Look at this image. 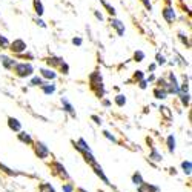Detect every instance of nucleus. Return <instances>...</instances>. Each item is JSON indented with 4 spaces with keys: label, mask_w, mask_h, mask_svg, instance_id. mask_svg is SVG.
<instances>
[{
    "label": "nucleus",
    "mask_w": 192,
    "mask_h": 192,
    "mask_svg": "<svg viewBox=\"0 0 192 192\" xmlns=\"http://www.w3.org/2000/svg\"><path fill=\"white\" fill-rule=\"evenodd\" d=\"M155 68H157V65H155V63H151V65L148 66V71H151V72H154V71H155Z\"/></svg>",
    "instance_id": "39"
},
{
    "label": "nucleus",
    "mask_w": 192,
    "mask_h": 192,
    "mask_svg": "<svg viewBox=\"0 0 192 192\" xmlns=\"http://www.w3.org/2000/svg\"><path fill=\"white\" fill-rule=\"evenodd\" d=\"M62 105H63V108H65V111L68 112V114H71V117H77V114H76V111H74V106L71 105V102L66 99V97H62Z\"/></svg>",
    "instance_id": "7"
},
{
    "label": "nucleus",
    "mask_w": 192,
    "mask_h": 192,
    "mask_svg": "<svg viewBox=\"0 0 192 192\" xmlns=\"http://www.w3.org/2000/svg\"><path fill=\"white\" fill-rule=\"evenodd\" d=\"M14 72L17 77H22V79H25V77H31L34 74V66L31 63H17L14 68Z\"/></svg>",
    "instance_id": "1"
},
{
    "label": "nucleus",
    "mask_w": 192,
    "mask_h": 192,
    "mask_svg": "<svg viewBox=\"0 0 192 192\" xmlns=\"http://www.w3.org/2000/svg\"><path fill=\"white\" fill-rule=\"evenodd\" d=\"M140 2H141L143 5H145V8H146L148 11H151V9H152V5H151L149 0H140Z\"/></svg>",
    "instance_id": "34"
},
{
    "label": "nucleus",
    "mask_w": 192,
    "mask_h": 192,
    "mask_svg": "<svg viewBox=\"0 0 192 192\" xmlns=\"http://www.w3.org/2000/svg\"><path fill=\"white\" fill-rule=\"evenodd\" d=\"M63 192H72V186H69V184H66V186L63 187Z\"/></svg>",
    "instance_id": "41"
},
{
    "label": "nucleus",
    "mask_w": 192,
    "mask_h": 192,
    "mask_svg": "<svg viewBox=\"0 0 192 192\" xmlns=\"http://www.w3.org/2000/svg\"><path fill=\"white\" fill-rule=\"evenodd\" d=\"M89 83H91V88H92V89L97 88V86H100V85L103 83L102 74L99 72V71H95V72H92V74L89 76Z\"/></svg>",
    "instance_id": "5"
},
{
    "label": "nucleus",
    "mask_w": 192,
    "mask_h": 192,
    "mask_svg": "<svg viewBox=\"0 0 192 192\" xmlns=\"http://www.w3.org/2000/svg\"><path fill=\"white\" fill-rule=\"evenodd\" d=\"M54 167H56V169H59V172H60V174H63V177H65V178H68L66 169H65V167H63L60 163H54Z\"/></svg>",
    "instance_id": "24"
},
{
    "label": "nucleus",
    "mask_w": 192,
    "mask_h": 192,
    "mask_svg": "<svg viewBox=\"0 0 192 192\" xmlns=\"http://www.w3.org/2000/svg\"><path fill=\"white\" fill-rule=\"evenodd\" d=\"M154 95H155V99H158V100H163V99H166V91L164 89H161V88H155L154 89Z\"/></svg>",
    "instance_id": "15"
},
{
    "label": "nucleus",
    "mask_w": 192,
    "mask_h": 192,
    "mask_svg": "<svg viewBox=\"0 0 192 192\" xmlns=\"http://www.w3.org/2000/svg\"><path fill=\"white\" fill-rule=\"evenodd\" d=\"M145 52H143V51H135V54H134V60L135 62H143V60H145Z\"/></svg>",
    "instance_id": "22"
},
{
    "label": "nucleus",
    "mask_w": 192,
    "mask_h": 192,
    "mask_svg": "<svg viewBox=\"0 0 192 192\" xmlns=\"http://www.w3.org/2000/svg\"><path fill=\"white\" fill-rule=\"evenodd\" d=\"M100 3H102V5L108 9V12L111 14V17H114V15H115V8H114V6H111V5L106 2V0H100Z\"/></svg>",
    "instance_id": "17"
},
{
    "label": "nucleus",
    "mask_w": 192,
    "mask_h": 192,
    "mask_svg": "<svg viewBox=\"0 0 192 192\" xmlns=\"http://www.w3.org/2000/svg\"><path fill=\"white\" fill-rule=\"evenodd\" d=\"M8 126H9V129H12V131H15V132H19V131L22 129L20 122H19L17 118H14V117H9V118H8Z\"/></svg>",
    "instance_id": "9"
},
{
    "label": "nucleus",
    "mask_w": 192,
    "mask_h": 192,
    "mask_svg": "<svg viewBox=\"0 0 192 192\" xmlns=\"http://www.w3.org/2000/svg\"><path fill=\"white\" fill-rule=\"evenodd\" d=\"M29 85H31V86H40V88H42V86L45 85V82H43V79H42V77H37V76H35V77H32V79H31Z\"/></svg>",
    "instance_id": "16"
},
{
    "label": "nucleus",
    "mask_w": 192,
    "mask_h": 192,
    "mask_svg": "<svg viewBox=\"0 0 192 192\" xmlns=\"http://www.w3.org/2000/svg\"><path fill=\"white\" fill-rule=\"evenodd\" d=\"M161 14H163V19L167 22V23H172L174 20H175V11H174V8L172 6H166V8H163V11H161Z\"/></svg>",
    "instance_id": "4"
},
{
    "label": "nucleus",
    "mask_w": 192,
    "mask_h": 192,
    "mask_svg": "<svg viewBox=\"0 0 192 192\" xmlns=\"http://www.w3.org/2000/svg\"><path fill=\"white\" fill-rule=\"evenodd\" d=\"M181 167L184 169V172H186L187 175L190 174V169H192V164H190V161H183V163H181Z\"/></svg>",
    "instance_id": "23"
},
{
    "label": "nucleus",
    "mask_w": 192,
    "mask_h": 192,
    "mask_svg": "<svg viewBox=\"0 0 192 192\" xmlns=\"http://www.w3.org/2000/svg\"><path fill=\"white\" fill-rule=\"evenodd\" d=\"M34 9H35V14L39 17L43 15L45 12V8H43V3H42V0H34Z\"/></svg>",
    "instance_id": "13"
},
{
    "label": "nucleus",
    "mask_w": 192,
    "mask_h": 192,
    "mask_svg": "<svg viewBox=\"0 0 192 192\" xmlns=\"http://www.w3.org/2000/svg\"><path fill=\"white\" fill-rule=\"evenodd\" d=\"M0 60H2V65H3L6 69H12V68L17 65L15 60H12V59H9V57H6V56H2V57H0Z\"/></svg>",
    "instance_id": "10"
},
{
    "label": "nucleus",
    "mask_w": 192,
    "mask_h": 192,
    "mask_svg": "<svg viewBox=\"0 0 192 192\" xmlns=\"http://www.w3.org/2000/svg\"><path fill=\"white\" fill-rule=\"evenodd\" d=\"M94 15H95V17H97V19H99L100 22L103 20V15H102V12H99V11H94Z\"/></svg>",
    "instance_id": "38"
},
{
    "label": "nucleus",
    "mask_w": 192,
    "mask_h": 192,
    "mask_svg": "<svg viewBox=\"0 0 192 192\" xmlns=\"http://www.w3.org/2000/svg\"><path fill=\"white\" fill-rule=\"evenodd\" d=\"M76 149H77V151H80V152H83V154H85V152H91L89 146L86 145V141H85L83 138H80V140L76 143Z\"/></svg>",
    "instance_id": "11"
},
{
    "label": "nucleus",
    "mask_w": 192,
    "mask_h": 192,
    "mask_svg": "<svg viewBox=\"0 0 192 192\" xmlns=\"http://www.w3.org/2000/svg\"><path fill=\"white\" fill-rule=\"evenodd\" d=\"M155 59H157V63H155V65H164V63H166V57H164L163 54H160V52L155 56Z\"/></svg>",
    "instance_id": "26"
},
{
    "label": "nucleus",
    "mask_w": 192,
    "mask_h": 192,
    "mask_svg": "<svg viewBox=\"0 0 192 192\" xmlns=\"http://www.w3.org/2000/svg\"><path fill=\"white\" fill-rule=\"evenodd\" d=\"M40 74H42V79H46V80H56L57 79V72H54L52 69L42 68L40 69Z\"/></svg>",
    "instance_id": "8"
},
{
    "label": "nucleus",
    "mask_w": 192,
    "mask_h": 192,
    "mask_svg": "<svg viewBox=\"0 0 192 192\" xmlns=\"http://www.w3.org/2000/svg\"><path fill=\"white\" fill-rule=\"evenodd\" d=\"M63 62V59H60V57H56V56H51V57H48L46 59V63L49 65V66H60V63Z\"/></svg>",
    "instance_id": "12"
},
{
    "label": "nucleus",
    "mask_w": 192,
    "mask_h": 192,
    "mask_svg": "<svg viewBox=\"0 0 192 192\" xmlns=\"http://www.w3.org/2000/svg\"><path fill=\"white\" fill-rule=\"evenodd\" d=\"M149 158H152L154 161H160V160H161V155L157 152L155 148H152V152H151V157H149Z\"/></svg>",
    "instance_id": "25"
},
{
    "label": "nucleus",
    "mask_w": 192,
    "mask_h": 192,
    "mask_svg": "<svg viewBox=\"0 0 192 192\" xmlns=\"http://www.w3.org/2000/svg\"><path fill=\"white\" fill-rule=\"evenodd\" d=\"M80 192H86V190H85V189H80Z\"/></svg>",
    "instance_id": "45"
},
{
    "label": "nucleus",
    "mask_w": 192,
    "mask_h": 192,
    "mask_svg": "<svg viewBox=\"0 0 192 192\" xmlns=\"http://www.w3.org/2000/svg\"><path fill=\"white\" fill-rule=\"evenodd\" d=\"M180 97H181V103L184 105V106H189V94H180Z\"/></svg>",
    "instance_id": "27"
},
{
    "label": "nucleus",
    "mask_w": 192,
    "mask_h": 192,
    "mask_svg": "<svg viewBox=\"0 0 192 192\" xmlns=\"http://www.w3.org/2000/svg\"><path fill=\"white\" fill-rule=\"evenodd\" d=\"M42 91H43L46 95L54 94V92H56V85H54V83H45V85L42 86Z\"/></svg>",
    "instance_id": "14"
},
{
    "label": "nucleus",
    "mask_w": 192,
    "mask_h": 192,
    "mask_svg": "<svg viewBox=\"0 0 192 192\" xmlns=\"http://www.w3.org/2000/svg\"><path fill=\"white\" fill-rule=\"evenodd\" d=\"M19 140L23 141V143H31V141H32V140H31V135L26 134V132H20V134H19Z\"/></svg>",
    "instance_id": "20"
},
{
    "label": "nucleus",
    "mask_w": 192,
    "mask_h": 192,
    "mask_svg": "<svg viewBox=\"0 0 192 192\" xmlns=\"http://www.w3.org/2000/svg\"><path fill=\"white\" fill-rule=\"evenodd\" d=\"M92 120H95V123H99V125L102 123V120H100V118H99L97 115H92Z\"/></svg>",
    "instance_id": "42"
},
{
    "label": "nucleus",
    "mask_w": 192,
    "mask_h": 192,
    "mask_svg": "<svg viewBox=\"0 0 192 192\" xmlns=\"http://www.w3.org/2000/svg\"><path fill=\"white\" fill-rule=\"evenodd\" d=\"M178 35H180V40H181V42H183V43H184V45H186L187 48H190V43H189V40H187V39L184 37V34H181V32H180Z\"/></svg>",
    "instance_id": "33"
},
{
    "label": "nucleus",
    "mask_w": 192,
    "mask_h": 192,
    "mask_svg": "<svg viewBox=\"0 0 192 192\" xmlns=\"http://www.w3.org/2000/svg\"><path fill=\"white\" fill-rule=\"evenodd\" d=\"M138 86H140L141 89H146V88H148V82H146V80H141Z\"/></svg>",
    "instance_id": "37"
},
{
    "label": "nucleus",
    "mask_w": 192,
    "mask_h": 192,
    "mask_svg": "<svg viewBox=\"0 0 192 192\" xmlns=\"http://www.w3.org/2000/svg\"><path fill=\"white\" fill-rule=\"evenodd\" d=\"M82 43H83V39H82V37H74V39H72V45L82 46Z\"/></svg>",
    "instance_id": "32"
},
{
    "label": "nucleus",
    "mask_w": 192,
    "mask_h": 192,
    "mask_svg": "<svg viewBox=\"0 0 192 192\" xmlns=\"http://www.w3.org/2000/svg\"><path fill=\"white\" fill-rule=\"evenodd\" d=\"M132 180H134V183H135V184H141V183H143V180H141V175H140L138 172H137V174H134Z\"/></svg>",
    "instance_id": "31"
},
{
    "label": "nucleus",
    "mask_w": 192,
    "mask_h": 192,
    "mask_svg": "<svg viewBox=\"0 0 192 192\" xmlns=\"http://www.w3.org/2000/svg\"><path fill=\"white\" fill-rule=\"evenodd\" d=\"M40 190H42V192H56V190H54V189H52L49 184H46V183L40 186Z\"/></svg>",
    "instance_id": "29"
},
{
    "label": "nucleus",
    "mask_w": 192,
    "mask_h": 192,
    "mask_svg": "<svg viewBox=\"0 0 192 192\" xmlns=\"http://www.w3.org/2000/svg\"><path fill=\"white\" fill-rule=\"evenodd\" d=\"M111 26L117 31V34H118L120 37L125 35V23H123L122 20H118V19H115V17H111Z\"/></svg>",
    "instance_id": "3"
},
{
    "label": "nucleus",
    "mask_w": 192,
    "mask_h": 192,
    "mask_svg": "<svg viewBox=\"0 0 192 192\" xmlns=\"http://www.w3.org/2000/svg\"><path fill=\"white\" fill-rule=\"evenodd\" d=\"M0 48H2V49H5V48H9V40H8L5 35H2V34H0Z\"/></svg>",
    "instance_id": "21"
},
{
    "label": "nucleus",
    "mask_w": 192,
    "mask_h": 192,
    "mask_svg": "<svg viewBox=\"0 0 192 192\" xmlns=\"http://www.w3.org/2000/svg\"><path fill=\"white\" fill-rule=\"evenodd\" d=\"M103 134H105V137H106V138H109V140H112V141H117V140H115V137H114L112 134H109L108 131H105Z\"/></svg>",
    "instance_id": "36"
},
{
    "label": "nucleus",
    "mask_w": 192,
    "mask_h": 192,
    "mask_svg": "<svg viewBox=\"0 0 192 192\" xmlns=\"http://www.w3.org/2000/svg\"><path fill=\"white\" fill-rule=\"evenodd\" d=\"M26 42L25 40H22V39H17V40H14L12 43H9V49H11V52H14V54H22V52H25L26 51Z\"/></svg>",
    "instance_id": "2"
},
{
    "label": "nucleus",
    "mask_w": 192,
    "mask_h": 192,
    "mask_svg": "<svg viewBox=\"0 0 192 192\" xmlns=\"http://www.w3.org/2000/svg\"><path fill=\"white\" fill-rule=\"evenodd\" d=\"M167 148H169V152L175 151V138H174V135L167 137Z\"/></svg>",
    "instance_id": "18"
},
{
    "label": "nucleus",
    "mask_w": 192,
    "mask_h": 192,
    "mask_svg": "<svg viewBox=\"0 0 192 192\" xmlns=\"http://www.w3.org/2000/svg\"><path fill=\"white\" fill-rule=\"evenodd\" d=\"M102 103H103V106H106V108H108V106H111V102H109V100H103Z\"/></svg>",
    "instance_id": "43"
},
{
    "label": "nucleus",
    "mask_w": 192,
    "mask_h": 192,
    "mask_svg": "<svg viewBox=\"0 0 192 192\" xmlns=\"http://www.w3.org/2000/svg\"><path fill=\"white\" fill-rule=\"evenodd\" d=\"M134 80H138V82L145 80V77H143V72H141V71H135V74H134Z\"/></svg>",
    "instance_id": "30"
},
{
    "label": "nucleus",
    "mask_w": 192,
    "mask_h": 192,
    "mask_svg": "<svg viewBox=\"0 0 192 192\" xmlns=\"http://www.w3.org/2000/svg\"><path fill=\"white\" fill-rule=\"evenodd\" d=\"M160 109H161V112H163V114H164L167 118H171V112H169V108H166V106H161Z\"/></svg>",
    "instance_id": "35"
},
{
    "label": "nucleus",
    "mask_w": 192,
    "mask_h": 192,
    "mask_svg": "<svg viewBox=\"0 0 192 192\" xmlns=\"http://www.w3.org/2000/svg\"><path fill=\"white\" fill-rule=\"evenodd\" d=\"M37 25H40L42 28H46V23H45L42 19H37Z\"/></svg>",
    "instance_id": "40"
},
{
    "label": "nucleus",
    "mask_w": 192,
    "mask_h": 192,
    "mask_svg": "<svg viewBox=\"0 0 192 192\" xmlns=\"http://www.w3.org/2000/svg\"><path fill=\"white\" fill-rule=\"evenodd\" d=\"M60 69H62L63 74H69V65H68L66 62H62V63H60Z\"/></svg>",
    "instance_id": "28"
},
{
    "label": "nucleus",
    "mask_w": 192,
    "mask_h": 192,
    "mask_svg": "<svg viewBox=\"0 0 192 192\" xmlns=\"http://www.w3.org/2000/svg\"><path fill=\"white\" fill-rule=\"evenodd\" d=\"M115 103H117V106H125L126 105V97L122 95V94L115 95Z\"/></svg>",
    "instance_id": "19"
},
{
    "label": "nucleus",
    "mask_w": 192,
    "mask_h": 192,
    "mask_svg": "<svg viewBox=\"0 0 192 192\" xmlns=\"http://www.w3.org/2000/svg\"><path fill=\"white\" fill-rule=\"evenodd\" d=\"M35 152L40 158H46L48 154H49V149H48V146L45 145V143L42 141H37V145H35Z\"/></svg>",
    "instance_id": "6"
},
{
    "label": "nucleus",
    "mask_w": 192,
    "mask_h": 192,
    "mask_svg": "<svg viewBox=\"0 0 192 192\" xmlns=\"http://www.w3.org/2000/svg\"><path fill=\"white\" fill-rule=\"evenodd\" d=\"M154 80H155V77H154V76H149V79H148L146 82H154Z\"/></svg>",
    "instance_id": "44"
}]
</instances>
